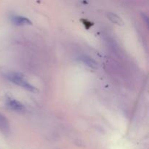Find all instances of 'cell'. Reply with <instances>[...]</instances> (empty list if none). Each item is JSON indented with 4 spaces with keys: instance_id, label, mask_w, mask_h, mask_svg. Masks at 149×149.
I'll return each instance as SVG.
<instances>
[{
    "instance_id": "cell-3",
    "label": "cell",
    "mask_w": 149,
    "mask_h": 149,
    "mask_svg": "<svg viewBox=\"0 0 149 149\" xmlns=\"http://www.w3.org/2000/svg\"><path fill=\"white\" fill-rule=\"evenodd\" d=\"M11 20L15 26H30L32 25V22L28 17L21 15H14L11 17Z\"/></svg>"
},
{
    "instance_id": "cell-4",
    "label": "cell",
    "mask_w": 149,
    "mask_h": 149,
    "mask_svg": "<svg viewBox=\"0 0 149 149\" xmlns=\"http://www.w3.org/2000/svg\"><path fill=\"white\" fill-rule=\"evenodd\" d=\"M0 130L4 134H6V135L9 134L10 132V127L9 121L7 120L5 116H4L1 113H0Z\"/></svg>"
},
{
    "instance_id": "cell-2",
    "label": "cell",
    "mask_w": 149,
    "mask_h": 149,
    "mask_svg": "<svg viewBox=\"0 0 149 149\" xmlns=\"http://www.w3.org/2000/svg\"><path fill=\"white\" fill-rule=\"evenodd\" d=\"M6 105L7 107L11 110L15 111L21 112L25 111V106L21 102L18 101L16 99L13 98V97H8L6 99Z\"/></svg>"
},
{
    "instance_id": "cell-7",
    "label": "cell",
    "mask_w": 149,
    "mask_h": 149,
    "mask_svg": "<svg viewBox=\"0 0 149 149\" xmlns=\"http://www.w3.org/2000/svg\"><path fill=\"white\" fill-rule=\"evenodd\" d=\"M81 21H84V23H83V24L84 25L85 28H87V25H88V28H90V26H92L93 25V23H91V22L88 21V20H81Z\"/></svg>"
},
{
    "instance_id": "cell-5",
    "label": "cell",
    "mask_w": 149,
    "mask_h": 149,
    "mask_svg": "<svg viewBox=\"0 0 149 149\" xmlns=\"http://www.w3.org/2000/svg\"><path fill=\"white\" fill-rule=\"evenodd\" d=\"M79 60L89 68H93V69H96L97 68V63L94 59L87 55H82L80 57Z\"/></svg>"
},
{
    "instance_id": "cell-1",
    "label": "cell",
    "mask_w": 149,
    "mask_h": 149,
    "mask_svg": "<svg viewBox=\"0 0 149 149\" xmlns=\"http://www.w3.org/2000/svg\"><path fill=\"white\" fill-rule=\"evenodd\" d=\"M4 77L13 84L22 87L25 90L31 93H37L38 90L33 85L31 84L24 74L17 71H9L4 74Z\"/></svg>"
},
{
    "instance_id": "cell-6",
    "label": "cell",
    "mask_w": 149,
    "mask_h": 149,
    "mask_svg": "<svg viewBox=\"0 0 149 149\" xmlns=\"http://www.w3.org/2000/svg\"><path fill=\"white\" fill-rule=\"evenodd\" d=\"M108 18L111 20L113 23L114 24L118 25V26H124V21L120 17H119L118 15L115 14V13H109L107 15Z\"/></svg>"
}]
</instances>
